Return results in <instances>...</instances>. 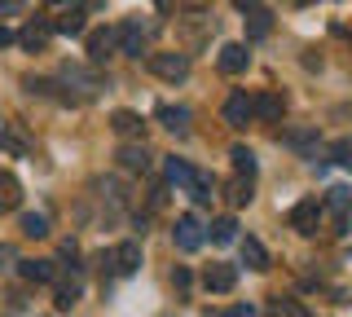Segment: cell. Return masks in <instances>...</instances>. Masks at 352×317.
I'll return each instance as SVG.
<instances>
[{"label":"cell","mask_w":352,"mask_h":317,"mask_svg":"<svg viewBox=\"0 0 352 317\" xmlns=\"http://www.w3.org/2000/svg\"><path fill=\"white\" fill-rule=\"evenodd\" d=\"M150 71L159 75V80H185L190 75V58L185 53H150Z\"/></svg>","instance_id":"6da1fadb"},{"label":"cell","mask_w":352,"mask_h":317,"mask_svg":"<svg viewBox=\"0 0 352 317\" xmlns=\"http://www.w3.org/2000/svg\"><path fill=\"white\" fill-rule=\"evenodd\" d=\"M242 9V23H247V40H264L273 31V9L264 5H238Z\"/></svg>","instance_id":"7a4b0ae2"},{"label":"cell","mask_w":352,"mask_h":317,"mask_svg":"<svg viewBox=\"0 0 352 317\" xmlns=\"http://www.w3.org/2000/svg\"><path fill=\"white\" fill-rule=\"evenodd\" d=\"M317 221H322V199H304L291 207V229L300 234H317Z\"/></svg>","instance_id":"3957f363"},{"label":"cell","mask_w":352,"mask_h":317,"mask_svg":"<svg viewBox=\"0 0 352 317\" xmlns=\"http://www.w3.org/2000/svg\"><path fill=\"white\" fill-rule=\"evenodd\" d=\"M62 84H75L80 89V97H93L97 89H102V75L80 67V62H71V67H62Z\"/></svg>","instance_id":"277c9868"},{"label":"cell","mask_w":352,"mask_h":317,"mask_svg":"<svg viewBox=\"0 0 352 317\" xmlns=\"http://www.w3.org/2000/svg\"><path fill=\"white\" fill-rule=\"evenodd\" d=\"M172 238H176L181 251H198V247H203V225H198V216H176Z\"/></svg>","instance_id":"5b68a950"},{"label":"cell","mask_w":352,"mask_h":317,"mask_svg":"<svg viewBox=\"0 0 352 317\" xmlns=\"http://www.w3.org/2000/svg\"><path fill=\"white\" fill-rule=\"evenodd\" d=\"M251 111H256V119H264V124H282L286 102H282V93H260V97H251Z\"/></svg>","instance_id":"8992f818"},{"label":"cell","mask_w":352,"mask_h":317,"mask_svg":"<svg viewBox=\"0 0 352 317\" xmlns=\"http://www.w3.org/2000/svg\"><path fill=\"white\" fill-rule=\"evenodd\" d=\"M234 282H238V269L234 265H207V273H203V287L207 291H216V295H225V291H234Z\"/></svg>","instance_id":"52a82bcc"},{"label":"cell","mask_w":352,"mask_h":317,"mask_svg":"<svg viewBox=\"0 0 352 317\" xmlns=\"http://www.w3.org/2000/svg\"><path fill=\"white\" fill-rule=\"evenodd\" d=\"M119 45V31L115 27H102V31H88V58L93 62H106Z\"/></svg>","instance_id":"ba28073f"},{"label":"cell","mask_w":352,"mask_h":317,"mask_svg":"<svg viewBox=\"0 0 352 317\" xmlns=\"http://www.w3.org/2000/svg\"><path fill=\"white\" fill-rule=\"evenodd\" d=\"M251 119H256V111H251V97H247V93H234V97L225 102V124H229V128H247Z\"/></svg>","instance_id":"9c48e42d"},{"label":"cell","mask_w":352,"mask_h":317,"mask_svg":"<svg viewBox=\"0 0 352 317\" xmlns=\"http://www.w3.org/2000/svg\"><path fill=\"white\" fill-rule=\"evenodd\" d=\"M49 40H53V27L49 23H31V27L18 31V45L27 49V53H44V49H49Z\"/></svg>","instance_id":"30bf717a"},{"label":"cell","mask_w":352,"mask_h":317,"mask_svg":"<svg viewBox=\"0 0 352 317\" xmlns=\"http://www.w3.org/2000/svg\"><path fill=\"white\" fill-rule=\"evenodd\" d=\"M110 269L115 273H137L141 269V243H119L110 251Z\"/></svg>","instance_id":"8fae6325"},{"label":"cell","mask_w":352,"mask_h":317,"mask_svg":"<svg viewBox=\"0 0 352 317\" xmlns=\"http://www.w3.org/2000/svg\"><path fill=\"white\" fill-rule=\"evenodd\" d=\"M216 62H220V71H225V75H242V71H247V62H251V53H247V45H225Z\"/></svg>","instance_id":"7c38bea8"},{"label":"cell","mask_w":352,"mask_h":317,"mask_svg":"<svg viewBox=\"0 0 352 317\" xmlns=\"http://www.w3.org/2000/svg\"><path fill=\"white\" fill-rule=\"evenodd\" d=\"M119 168L124 172H150V150L146 146H119Z\"/></svg>","instance_id":"4fadbf2b"},{"label":"cell","mask_w":352,"mask_h":317,"mask_svg":"<svg viewBox=\"0 0 352 317\" xmlns=\"http://www.w3.org/2000/svg\"><path fill=\"white\" fill-rule=\"evenodd\" d=\"M119 53H128V58H141V53H146V36H141L137 23L119 27Z\"/></svg>","instance_id":"5bb4252c"},{"label":"cell","mask_w":352,"mask_h":317,"mask_svg":"<svg viewBox=\"0 0 352 317\" xmlns=\"http://www.w3.org/2000/svg\"><path fill=\"white\" fill-rule=\"evenodd\" d=\"M242 265H247V269H256V273L269 269V251H264L260 238H242Z\"/></svg>","instance_id":"9a60e30c"},{"label":"cell","mask_w":352,"mask_h":317,"mask_svg":"<svg viewBox=\"0 0 352 317\" xmlns=\"http://www.w3.org/2000/svg\"><path fill=\"white\" fill-rule=\"evenodd\" d=\"M22 203V185L14 172H0V212H14V207Z\"/></svg>","instance_id":"2e32d148"},{"label":"cell","mask_w":352,"mask_h":317,"mask_svg":"<svg viewBox=\"0 0 352 317\" xmlns=\"http://www.w3.org/2000/svg\"><path fill=\"white\" fill-rule=\"evenodd\" d=\"M159 119H163V128H172L176 137L190 133V111H185V106H159Z\"/></svg>","instance_id":"e0dca14e"},{"label":"cell","mask_w":352,"mask_h":317,"mask_svg":"<svg viewBox=\"0 0 352 317\" xmlns=\"http://www.w3.org/2000/svg\"><path fill=\"white\" fill-rule=\"evenodd\" d=\"M22 278L27 282H58V269H53V260H22Z\"/></svg>","instance_id":"ac0fdd59"},{"label":"cell","mask_w":352,"mask_h":317,"mask_svg":"<svg viewBox=\"0 0 352 317\" xmlns=\"http://www.w3.org/2000/svg\"><path fill=\"white\" fill-rule=\"evenodd\" d=\"M110 128H115L119 137H141L146 124H141V115H132V111H115V115H110Z\"/></svg>","instance_id":"d6986e66"},{"label":"cell","mask_w":352,"mask_h":317,"mask_svg":"<svg viewBox=\"0 0 352 317\" xmlns=\"http://www.w3.org/2000/svg\"><path fill=\"white\" fill-rule=\"evenodd\" d=\"M80 291H84V287H80L75 278H71V282L62 278V282H58V291H53V304H58L62 313H66V309H75V304H80Z\"/></svg>","instance_id":"ffe728a7"},{"label":"cell","mask_w":352,"mask_h":317,"mask_svg":"<svg viewBox=\"0 0 352 317\" xmlns=\"http://www.w3.org/2000/svg\"><path fill=\"white\" fill-rule=\"evenodd\" d=\"M0 150H9V155H27V137L18 133V124H0Z\"/></svg>","instance_id":"44dd1931"},{"label":"cell","mask_w":352,"mask_h":317,"mask_svg":"<svg viewBox=\"0 0 352 317\" xmlns=\"http://www.w3.org/2000/svg\"><path fill=\"white\" fill-rule=\"evenodd\" d=\"M49 27L53 31H66V36H80V31H84V9H66V14L53 18Z\"/></svg>","instance_id":"7402d4cb"},{"label":"cell","mask_w":352,"mask_h":317,"mask_svg":"<svg viewBox=\"0 0 352 317\" xmlns=\"http://www.w3.org/2000/svg\"><path fill=\"white\" fill-rule=\"evenodd\" d=\"M207 234H212V243L225 247V243H234V238H238V221H234V216H220V221H212Z\"/></svg>","instance_id":"603a6c76"},{"label":"cell","mask_w":352,"mask_h":317,"mask_svg":"<svg viewBox=\"0 0 352 317\" xmlns=\"http://www.w3.org/2000/svg\"><path fill=\"white\" fill-rule=\"evenodd\" d=\"M229 159H234V168H238V177H242V181L256 177V155H251L247 146H234V150H229Z\"/></svg>","instance_id":"cb8c5ba5"},{"label":"cell","mask_w":352,"mask_h":317,"mask_svg":"<svg viewBox=\"0 0 352 317\" xmlns=\"http://www.w3.org/2000/svg\"><path fill=\"white\" fill-rule=\"evenodd\" d=\"M22 234H27V238H49V216L27 212V216H22Z\"/></svg>","instance_id":"d4e9b609"},{"label":"cell","mask_w":352,"mask_h":317,"mask_svg":"<svg viewBox=\"0 0 352 317\" xmlns=\"http://www.w3.org/2000/svg\"><path fill=\"white\" fill-rule=\"evenodd\" d=\"M326 203L335 207L339 216H344L348 207H352V190H348V185H330V190H326Z\"/></svg>","instance_id":"484cf974"},{"label":"cell","mask_w":352,"mask_h":317,"mask_svg":"<svg viewBox=\"0 0 352 317\" xmlns=\"http://www.w3.org/2000/svg\"><path fill=\"white\" fill-rule=\"evenodd\" d=\"M225 199L234 203V207H247V203H251V181H242V177H238V181H229Z\"/></svg>","instance_id":"4316f807"},{"label":"cell","mask_w":352,"mask_h":317,"mask_svg":"<svg viewBox=\"0 0 352 317\" xmlns=\"http://www.w3.org/2000/svg\"><path fill=\"white\" fill-rule=\"evenodd\" d=\"M168 181L172 185H190L194 181V168H190V163H181V159H168Z\"/></svg>","instance_id":"83f0119b"},{"label":"cell","mask_w":352,"mask_h":317,"mask_svg":"<svg viewBox=\"0 0 352 317\" xmlns=\"http://www.w3.org/2000/svg\"><path fill=\"white\" fill-rule=\"evenodd\" d=\"M269 317H304V313H300V304H295V300L273 295V300H269Z\"/></svg>","instance_id":"f1b7e54d"},{"label":"cell","mask_w":352,"mask_h":317,"mask_svg":"<svg viewBox=\"0 0 352 317\" xmlns=\"http://www.w3.org/2000/svg\"><path fill=\"white\" fill-rule=\"evenodd\" d=\"M190 194L198 203H212L216 194H212V177H203V172H194V181H190Z\"/></svg>","instance_id":"f546056e"},{"label":"cell","mask_w":352,"mask_h":317,"mask_svg":"<svg viewBox=\"0 0 352 317\" xmlns=\"http://www.w3.org/2000/svg\"><path fill=\"white\" fill-rule=\"evenodd\" d=\"M330 159H335L339 168L352 172V141H335V146H330Z\"/></svg>","instance_id":"4dcf8cb0"},{"label":"cell","mask_w":352,"mask_h":317,"mask_svg":"<svg viewBox=\"0 0 352 317\" xmlns=\"http://www.w3.org/2000/svg\"><path fill=\"white\" fill-rule=\"evenodd\" d=\"M22 84H27L31 93H40V97H53V80H36V75H27Z\"/></svg>","instance_id":"1f68e13d"},{"label":"cell","mask_w":352,"mask_h":317,"mask_svg":"<svg viewBox=\"0 0 352 317\" xmlns=\"http://www.w3.org/2000/svg\"><path fill=\"white\" fill-rule=\"evenodd\" d=\"M172 282H176V291H190V269H176Z\"/></svg>","instance_id":"d6a6232c"},{"label":"cell","mask_w":352,"mask_h":317,"mask_svg":"<svg viewBox=\"0 0 352 317\" xmlns=\"http://www.w3.org/2000/svg\"><path fill=\"white\" fill-rule=\"evenodd\" d=\"M229 317H260V313L251 309V304H234V309H229Z\"/></svg>","instance_id":"836d02e7"},{"label":"cell","mask_w":352,"mask_h":317,"mask_svg":"<svg viewBox=\"0 0 352 317\" xmlns=\"http://www.w3.org/2000/svg\"><path fill=\"white\" fill-rule=\"evenodd\" d=\"M14 40H18L14 31H9V27H0V49H9V45H14Z\"/></svg>","instance_id":"e575fe53"},{"label":"cell","mask_w":352,"mask_h":317,"mask_svg":"<svg viewBox=\"0 0 352 317\" xmlns=\"http://www.w3.org/2000/svg\"><path fill=\"white\" fill-rule=\"evenodd\" d=\"M5 260H14V247H5V243H0V265H5Z\"/></svg>","instance_id":"d590c367"}]
</instances>
